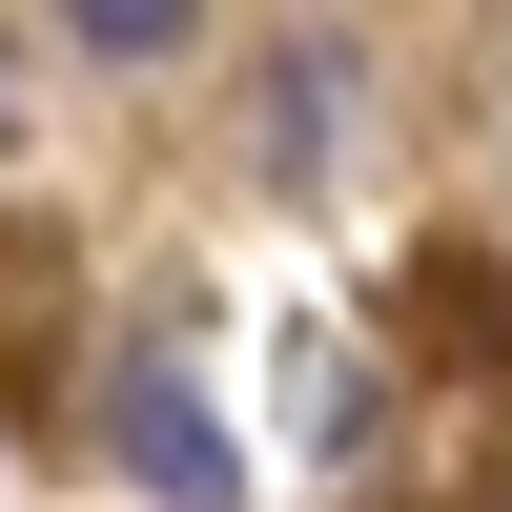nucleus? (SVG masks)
<instances>
[{
    "mask_svg": "<svg viewBox=\"0 0 512 512\" xmlns=\"http://www.w3.org/2000/svg\"><path fill=\"white\" fill-rule=\"evenodd\" d=\"M103 431H123V472H144L164 512H226V492H246V472H226V431H205V390H185L164 349H123V410H103Z\"/></svg>",
    "mask_w": 512,
    "mask_h": 512,
    "instance_id": "1",
    "label": "nucleus"
},
{
    "mask_svg": "<svg viewBox=\"0 0 512 512\" xmlns=\"http://www.w3.org/2000/svg\"><path fill=\"white\" fill-rule=\"evenodd\" d=\"M62 21L103 41V62H185V21H205V0H62Z\"/></svg>",
    "mask_w": 512,
    "mask_h": 512,
    "instance_id": "2",
    "label": "nucleus"
}]
</instances>
